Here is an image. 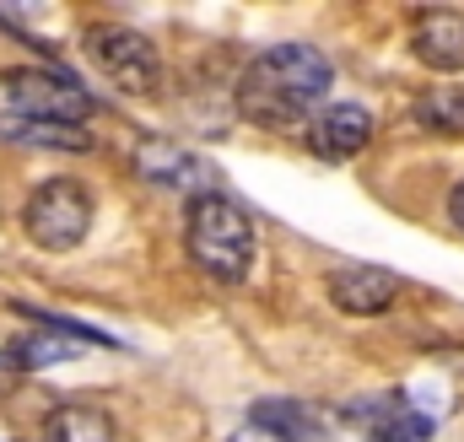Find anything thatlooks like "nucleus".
Returning a JSON list of instances; mask_svg holds the SVG:
<instances>
[{
	"mask_svg": "<svg viewBox=\"0 0 464 442\" xmlns=\"http://www.w3.org/2000/svg\"><path fill=\"white\" fill-rule=\"evenodd\" d=\"M335 71L314 43H276L254 54V65L237 82V113L265 124V130H308V113L324 103Z\"/></svg>",
	"mask_w": 464,
	"mask_h": 442,
	"instance_id": "1",
	"label": "nucleus"
},
{
	"mask_svg": "<svg viewBox=\"0 0 464 442\" xmlns=\"http://www.w3.org/2000/svg\"><path fill=\"white\" fill-rule=\"evenodd\" d=\"M184 248L189 259L227 281V286H243L254 275V259H259V237H254V216L222 195V189H206V195H189V216H184Z\"/></svg>",
	"mask_w": 464,
	"mask_h": 442,
	"instance_id": "2",
	"label": "nucleus"
},
{
	"mask_svg": "<svg viewBox=\"0 0 464 442\" xmlns=\"http://www.w3.org/2000/svg\"><path fill=\"white\" fill-rule=\"evenodd\" d=\"M22 232H27L38 248H49V254L82 248L87 232H92V195H87L76 178H49V184H38V189L27 195V206H22Z\"/></svg>",
	"mask_w": 464,
	"mask_h": 442,
	"instance_id": "3",
	"label": "nucleus"
},
{
	"mask_svg": "<svg viewBox=\"0 0 464 442\" xmlns=\"http://www.w3.org/2000/svg\"><path fill=\"white\" fill-rule=\"evenodd\" d=\"M11 109L22 113L27 124H71L82 130V119H92V92L82 82H71L65 71H44V65H16L0 76Z\"/></svg>",
	"mask_w": 464,
	"mask_h": 442,
	"instance_id": "4",
	"label": "nucleus"
},
{
	"mask_svg": "<svg viewBox=\"0 0 464 442\" xmlns=\"http://www.w3.org/2000/svg\"><path fill=\"white\" fill-rule=\"evenodd\" d=\"M87 54H92V65L114 82L119 92H130V98H151L162 87V54L135 27H119V22L92 27L87 33Z\"/></svg>",
	"mask_w": 464,
	"mask_h": 442,
	"instance_id": "5",
	"label": "nucleus"
},
{
	"mask_svg": "<svg viewBox=\"0 0 464 442\" xmlns=\"http://www.w3.org/2000/svg\"><path fill=\"white\" fill-rule=\"evenodd\" d=\"M308 146L324 162H351L372 146V113L362 103H330L308 119Z\"/></svg>",
	"mask_w": 464,
	"mask_h": 442,
	"instance_id": "6",
	"label": "nucleus"
},
{
	"mask_svg": "<svg viewBox=\"0 0 464 442\" xmlns=\"http://www.w3.org/2000/svg\"><path fill=\"white\" fill-rule=\"evenodd\" d=\"M400 297V275L394 270H378V264H346L330 275V303L351 313V319H378L389 313Z\"/></svg>",
	"mask_w": 464,
	"mask_h": 442,
	"instance_id": "7",
	"label": "nucleus"
},
{
	"mask_svg": "<svg viewBox=\"0 0 464 442\" xmlns=\"http://www.w3.org/2000/svg\"><path fill=\"white\" fill-rule=\"evenodd\" d=\"M411 49H416V60H421L427 71H443V76L464 71V11H449V5L416 11Z\"/></svg>",
	"mask_w": 464,
	"mask_h": 442,
	"instance_id": "8",
	"label": "nucleus"
},
{
	"mask_svg": "<svg viewBox=\"0 0 464 442\" xmlns=\"http://www.w3.org/2000/svg\"><path fill=\"white\" fill-rule=\"evenodd\" d=\"M135 173L146 184H162V189H195V195H206V162L195 151H184L179 140H162V135H146L135 146Z\"/></svg>",
	"mask_w": 464,
	"mask_h": 442,
	"instance_id": "9",
	"label": "nucleus"
},
{
	"mask_svg": "<svg viewBox=\"0 0 464 442\" xmlns=\"http://www.w3.org/2000/svg\"><path fill=\"white\" fill-rule=\"evenodd\" d=\"M248 427L281 442H324V416L314 405H297V399H259L248 410Z\"/></svg>",
	"mask_w": 464,
	"mask_h": 442,
	"instance_id": "10",
	"label": "nucleus"
},
{
	"mask_svg": "<svg viewBox=\"0 0 464 442\" xmlns=\"http://www.w3.org/2000/svg\"><path fill=\"white\" fill-rule=\"evenodd\" d=\"M38 442H114V416L98 405H54L38 427Z\"/></svg>",
	"mask_w": 464,
	"mask_h": 442,
	"instance_id": "11",
	"label": "nucleus"
},
{
	"mask_svg": "<svg viewBox=\"0 0 464 442\" xmlns=\"http://www.w3.org/2000/svg\"><path fill=\"white\" fill-rule=\"evenodd\" d=\"M367 442H432V416L405 405V394H389V405H378V421L367 427Z\"/></svg>",
	"mask_w": 464,
	"mask_h": 442,
	"instance_id": "12",
	"label": "nucleus"
},
{
	"mask_svg": "<svg viewBox=\"0 0 464 442\" xmlns=\"http://www.w3.org/2000/svg\"><path fill=\"white\" fill-rule=\"evenodd\" d=\"M416 124L432 135H464V87H427L416 98Z\"/></svg>",
	"mask_w": 464,
	"mask_h": 442,
	"instance_id": "13",
	"label": "nucleus"
},
{
	"mask_svg": "<svg viewBox=\"0 0 464 442\" xmlns=\"http://www.w3.org/2000/svg\"><path fill=\"white\" fill-rule=\"evenodd\" d=\"M5 356L16 361V372H27V367L71 361V356H82V345H76L71 334H27V340H11V345H5Z\"/></svg>",
	"mask_w": 464,
	"mask_h": 442,
	"instance_id": "14",
	"label": "nucleus"
},
{
	"mask_svg": "<svg viewBox=\"0 0 464 442\" xmlns=\"http://www.w3.org/2000/svg\"><path fill=\"white\" fill-rule=\"evenodd\" d=\"M11 135L27 140V146H60V151H87V146H92V135H87V130H71V124H27V119H22Z\"/></svg>",
	"mask_w": 464,
	"mask_h": 442,
	"instance_id": "15",
	"label": "nucleus"
},
{
	"mask_svg": "<svg viewBox=\"0 0 464 442\" xmlns=\"http://www.w3.org/2000/svg\"><path fill=\"white\" fill-rule=\"evenodd\" d=\"M449 216H454V226L464 232V178L454 184V189H449Z\"/></svg>",
	"mask_w": 464,
	"mask_h": 442,
	"instance_id": "16",
	"label": "nucleus"
},
{
	"mask_svg": "<svg viewBox=\"0 0 464 442\" xmlns=\"http://www.w3.org/2000/svg\"><path fill=\"white\" fill-rule=\"evenodd\" d=\"M227 442H281V437H270V432H259V427H243V432H232Z\"/></svg>",
	"mask_w": 464,
	"mask_h": 442,
	"instance_id": "17",
	"label": "nucleus"
}]
</instances>
